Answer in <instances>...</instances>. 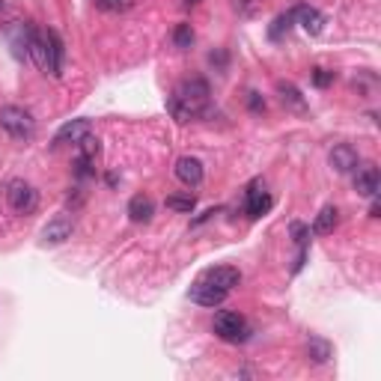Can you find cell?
Here are the masks:
<instances>
[{
  "mask_svg": "<svg viewBox=\"0 0 381 381\" xmlns=\"http://www.w3.org/2000/svg\"><path fill=\"white\" fill-rule=\"evenodd\" d=\"M0 9H4V0H0Z\"/></svg>",
  "mask_w": 381,
  "mask_h": 381,
  "instance_id": "obj_31",
  "label": "cell"
},
{
  "mask_svg": "<svg viewBox=\"0 0 381 381\" xmlns=\"http://www.w3.org/2000/svg\"><path fill=\"white\" fill-rule=\"evenodd\" d=\"M152 215H155L152 197H146V194L131 197V203H129V218H131L134 223H146V221H152Z\"/></svg>",
  "mask_w": 381,
  "mask_h": 381,
  "instance_id": "obj_17",
  "label": "cell"
},
{
  "mask_svg": "<svg viewBox=\"0 0 381 381\" xmlns=\"http://www.w3.org/2000/svg\"><path fill=\"white\" fill-rule=\"evenodd\" d=\"M194 4H200V0H185V6H194Z\"/></svg>",
  "mask_w": 381,
  "mask_h": 381,
  "instance_id": "obj_30",
  "label": "cell"
},
{
  "mask_svg": "<svg viewBox=\"0 0 381 381\" xmlns=\"http://www.w3.org/2000/svg\"><path fill=\"white\" fill-rule=\"evenodd\" d=\"M295 21H298L301 30L310 36H319L324 30V16L316 6H295Z\"/></svg>",
  "mask_w": 381,
  "mask_h": 381,
  "instance_id": "obj_13",
  "label": "cell"
},
{
  "mask_svg": "<svg viewBox=\"0 0 381 381\" xmlns=\"http://www.w3.org/2000/svg\"><path fill=\"white\" fill-rule=\"evenodd\" d=\"M250 110H257V114H259V110H265V102L259 98V93H250Z\"/></svg>",
  "mask_w": 381,
  "mask_h": 381,
  "instance_id": "obj_28",
  "label": "cell"
},
{
  "mask_svg": "<svg viewBox=\"0 0 381 381\" xmlns=\"http://www.w3.org/2000/svg\"><path fill=\"white\" fill-rule=\"evenodd\" d=\"M209 105H211L209 83L203 78H188L173 90L170 102H167V110L173 114V119L188 122V119H197V117L209 114Z\"/></svg>",
  "mask_w": 381,
  "mask_h": 381,
  "instance_id": "obj_1",
  "label": "cell"
},
{
  "mask_svg": "<svg viewBox=\"0 0 381 381\" xmlns=\"http://www.w3.org/2000/svg\"><path fill=\"white\" fill-rule=\"evenodd\" d=\"M188 295H191V301H194V304H200V307H218V304L227 301V295H230V292H223V289H218V286H211L209 280H197Z\"/></svg>",
  "mask_w": 381,
  "mask_h": 381,
  "instance_id": "obj_8",
  "label": "cell"
},
{
  "mask_svg": "<svg viewBox=\"0 0 381 381\" xmlns=\"http://www.w3.org/2000/svg\"><path fill=\"white\" fill-rule=\"evenodd\" d=\"M173 45L179 51H188L194 45V30H191V24H176V30H173Z\"/></svg>",
  "mask_w": 381,
  "mask_h": 381,
  "instance_id": "obj_24",
  "label": "cell"
},
{
  "mask_svg": "<svg viewBox=\"0 0 381 381\" xmlns=\"http://www.w3.org/2000/svg\"><path fill=\"white\" fill-rule=\"evenodd\" d=\"M45 39H48V63H51V75H54V78H60V75H63V57H66L63 39H60L57 30H48Z\"/></svg>",
  "mask_w": 381,
  "mask_h": 381,
  "instance_id": "obj_15",
  "label": "cell"
},
{
  "mask_svg": "<svg viewBox=\"0 0 381 381\" xmlns=\"http://www.w3.org/2000/svg\"><path fill=\"white\" fill-rule=\"evenodd\" d=\"M134 0H95V6L102 9V12H125V9H131Z\"/></svg>",
  "mask_w": 381,
  "mask_h": 381,
  "instance_id": "obj_26",
  "label": "cell"
},
{
  "mask_svg": "<svg viewBox=\"0 0 381 381\" xmlns=\"http://www.w3.org/2000/svg\"><path fill=\"white\" fill-rule=\"evenodd\" d=\"M75 176H78V179H90V176H95V155H90V152H78V158H75Z\"/></svg>",
  "mask_w": 381,
  "mask_h": 381,
  "instance_id": "obj_21",
  "label": "cell"
},
{
  "mask_svg": "<svg viewBox=\"0 0 381 381\" xmlns=\"http://www.w3.org/2000/svg\"><path fill=\"white\" fill-rule=\"evenodd\" d=\"M27 54L33 57V63L42 69V72H51V63H48V39L45 33H30V42H27Z\"/></svg>",
  "mask_w": 381,
  "mask_h": 381,
  "instance_id": "obj_14",
  "label": "cell"
},
{
  "mask_svg": "<svg viewBox=\"0 0 381 381\" xmlns=\"http://www.w3.org/2000/svg\"><path fill=\"white\" fill-rule=\"evenodd\" d=\"M336 223H340V211H336L334 206H324L316 215V221H313V233L316 235H328V233L336 230Z\"/></svg>",
  "mask_w": 381,
  "mask_h": 381,
  "instance_id": "obj_19",
  "label": "cell"
},
{
  "mask_svg": "<svg viewBox=\"0 0 381 381\" xmlns=\"http://www.w3.org/2000/svg\"><path fill=\"white\" fill-rule=\"evenodd\" d=\"M378 188H381L378 167H361V170H355V191L361 197H370V200H375Z\"/></svg>",
  "mask_w": 381,
  "mask_h": 381,
  "instance_id": "obj_10",
  "label": "cell"
},
{
  "mask_svg": "<svg viewBox=\"0 0 381 381\" xmlns=\"http://www.w3.org/2000/svg\"><path fill=\"white\" fill-rule=\"evenodd\" d=\"M313 83H316L319 90L331 87V83H334V72H328V69H313Z\"/></svg>",
  "mask_w": 381,
  "mask_h": 381,
  "instance_id": "obj_27",
  "label": "cell"
},
{
  "mask_svg": "<svg viewBox=\"0 0 381 381\" xmlns=\"http://www.w3.org/2000/svg\"><path fill=\"white\" fill-rule=\"evenodd\" d=\"M87 134H93V122L90 119H72L66 122L63 129L54 134V146H63V143H81Z\"/></svg>",
  "mask_w": 381,
  "mask_h": 381,
  "instance_id": "obj_9",
  "label": "cell"
},
{
  "mask_svg": "<svg viewBox=\"0 0 381 381\" xmlns=\"http://www.w3.org/2000/svg\"><path fill=\"white\" fill-rule=\"evenodd\" d=\"M331 343L328 340H322V336H310V343H307V355H310V361L313 363H324L331 358Z\"/></svg>",
  "mask_w": 381,
  "mask_h": 381,
  "instance_id": "obj_20",
  "label": "cell"
},
{
  "mask_svg": "<svg viewBox=\"0 0 381 381\" xmlns=\"http://www.w3.org/2000/svg\"><path fill=\"white\" fill-rule=\"evenodd\" d=\"M358 149L355 146H348V143H336L328 155V164H331V170L336 173H355L358 170Z\"/></svg>",
  "mask_w": 381,
  "mask_h": 381,
  "instance_id": "obj_6",
  "label": "cell"
},
{
  "mask_svg": "<svg viewBox=\"0 0 381 381\" xmlns=\"http://www.w3.org/2000/svg\"><path fill=\"white\" fill-rule=\"evenodd\" d=\"M176 176H179V182H185L188 188H197L203 182V161L185 155V158L176 161Z\"/></svg>",
  "mask_w": 381,
  "mask_h": 381,
  "instance_id": "obj_12",
  "label": "cell"
},
{
  "mask_svg": "<svg viewBox=\"0 0 381 381\" xmlns=\"http://www.w3.org/2000/svg\"><path fill=\"white\" fill-rule=\"evenodd\" d=\"M292 21H295V9H292V12H286V16H280L271 27H268V36H271L274 42H280V39H283V33H289Z\"/></svg>",
  "mask_w": 381,
  "mask_h": 381,
  "instance_id": "obj_23",
  "label": "cell"
},
{
  "mask_svg": "<svg viewBox=\"0 0 381 381\" xmlns=\"http://www.w3.org/2000/svg\"><path fill=\"white\" fill-rule=\"evenodd\" d=\"M105 179H107V185H110V188H114V185H117V182H119V179H117V173H107Z\"/></svg>",
  "mask_w": 381,
  "mask_h": 381,
  "instance_id": "obj_29",
  "label": "cell"
},
{
  "mask_svg": "<svg viewBox=\"0 0 381 381\" xmlns=\"http://www.w3.org/2000/svg\"><path fill=\"white\" fill-rule=\"evenodd\" d=\"M0 129H4L12 140H33L36 119L30 110H24L18 105H4L0 107Z\"/></svg>",
  "mask_w": 381,
  "mask_h": 381,
  "instance_id": "obj_2",
  "label": "cell"
},
{
  "mask_svg": "<svg viewBox=\"0 0 381 381\" xmlns=\"http://www.w3.org/2000/svg\"><path fill=\"white\" fill-rule=\"evenodd\" d=\"M271 206H274V200H271V194L265 191V185L262 182H253V185L247 188V194H245V211L250 218H262Z\"/></svg>",
  "mask_w": 381,
  "mask_h": 381,
  "instance_id": "obj_5",
  "label": "cell"
},
{
  "mask_svg": "<svg viewBox=\"0 0 381 381\" xmlns=\"http://www.w3.org/2000/svg\"><path fill=\"white\" fill-rule=\"evenodd\" d=\"M289 230H292V238H295V245H298V250H304L310 245V227L301 223V221H295Z\"/></svg>",
  "mask_w": 381,
  "mask_h": 381,
  "instance_id": "obj_25",
  "label": "cell"
},
{
  "mask_svg": "<svg viewBox=\"0 0 381 381\" xmlns=\"http://www.w3.org/2000/svg\"><path fill=\"white\" fill-rule=\"evenodd\" d=\"M203 280H209L211 286H218L223 292H230L233 286H238L242 274H238V268H233V265H218V268H209Z\"/></svg>",
  "mask_w": 381,
  "mask_h": 381,
  "instance_id": "obj_11",
  "label": "cell"
},
{
  "mask_svg": "<svg viewBox=\"0 0 381 381\" xmlns=\"http://www.w3.org/2000/svg\"><path fill=\"white\" fill-rule=\"evenodd\" d=\"M72 230H75L72 215H57L54 221H48L45 230H42V242L45 245H63L66 238H72Z\"/></svg>",
  "mask_w": 381,
  "mask_h": 381,
  "instance_id": "obj_7",
  "label": "cell"
},
{
  "mask_svg": "<svg viewBox=\"0 0 381 381\" xmlns=\"http://www.w3.org/2000/svg\"><path fill=\"white\" fill-rule=\"evenodd\" d=\"M167 209L185 211V215H191V211L197 209V200H194L191 194H170V197H167Z\"/></svg>",
  "mask_w": 381,
  "mask_h": 381,
  "instance_id": "obj_22",
  "label": "cell"
},
{
  "mask_svg": "<svg viewBox=\"0 0 381 381\" xmlns=\"http://www.w3.org/2000/svg\"><path fill=\"white\" fill-rule=\"evenodd\" d=\"M277 93H280V102H283L286 107L298 110V114H304V110H307L304 95H301V90L295 87V83H289V81H277Z\"/></svg>",
  "mask_w": 381,
  "mask_h": 381,
  "instance_id": "obj_18",
  "label": "cell"
},
{
  "mask_svg": "<svg viewBox=\"0 0 381 381\" xmlns=\"http://www.w3.org/2000/svg\"><path fill=\"white\" fill-rule=\"evenodd\" d=\"M215 334L221 336L223 343H245L247 340V322L238 316V313H230V310H221V313L215 316Z\"/></svg>",
  "mask_w": 381,
  "mask_h": 381,
  "instance_id": "obj_3",
  "label": "cell"
},
{
  "mask_svg": "<svg viewBox=\"0 0 381 381\" xmlns=\"http://www.w3.org/2000/svg\"><path fill=\"white\" fill-rule=\"evenodd\" d=\"M30 27L27 24H21V21H12L9 27H6V39H9V45H12V51H16V57H24L27 54V42H30Z\"/></svg>",
  "mask_w": 381,
  "mask_h": 381,
  "instance_id": "obj_16",
  "label": "cell"
},
{
  "mask_svg": "<svg viewBox=\"0 0 381 381\" xmlns=\"http://www.w3.org/2000/svg\"><path fill=\"white\" fill-rule=\"evenodd\" d=\"M6 203L12 211H18V215H30V211L39 206V194L33 185H27V182L16 179L6 185Z\"/></svg>",
  "mask_w": 381,
  "mask_h": 381,
  "instance_id": "obj_4",
  "label": "cell"
}]
</instances>
